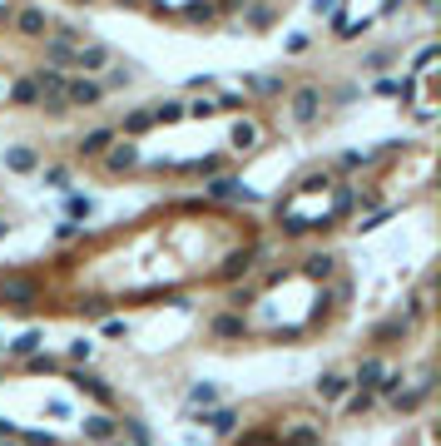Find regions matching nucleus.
<instances>
[{
    "label": "nucleus",
    "instance_id": "nucleus-5",
    "mask_svg": "<svg viewBox=\"0 0 441 446\" xmlns=\"http://www.w3.org/2000/svg\"><path fill=\"white\" fill-rule=\"evenodd\" d=\"M80 149H85V154H105V149H110V129H95L90 139H80Z\"/></svg>",
    "mask_w": 441,
    "mask_h": 446
},
{
    "label": "nucleus",
    "instance_id": "nucleus-3",
    "mask_svg": "<svg viewBox=\"0 0 441 446\" xmlns=\"http://www.w3.org/2000/svg\"><path fill=\"white\" fill-rule=\"evenodd\" d=\"M238 446H308V442H303L298 432H288V437H283V432H273V437H258V442H238Z\"/></svg>",
    "mask_w": 441,
    "mask_h": 446
},
{
    "label": "nucleus",
    "instance_id": "nucleus-4",
    "mask_svg": "<svg viewBox=\"0 0 441 446\" xmlns=\"http://www.w3.org/2000/svg\"><path fill=\"white\" fill-rule=\"evenodd\" d=\"M20 30L25 35H45V15L40 10H20Z\"/></svg>",
    "mask_w": 441,
    "mask_h": 446
},
{
    "label": "nucleus",
    "instance_id": "nucleus-6",
    "mask_svg": "<svg viewBox=\"0 0 441 446\" xmlns=\"http://www.w3.org/2000/svg\"><path fill=\"white\" fill-rule=\"evenodd\" d=\"M30 164H35L30 149H10V169H30Z\"/></svg>",
    "mask_w": 441,
    "mask_h": 446
},
{
    "label": "nucleus",
    "instance_id": "nucleus-7",
    "mask_svg": "<svg viewBox=\"0 0 441 446\" xmlns=\"http://www.w3.org/2000/svg\"><path fill=\"white\" fill-rule=\"evenodd\" d=\"M15 100H20V105H30V100H35V85H30V80H25V85H15Z\"/></svg>",
    "mask_w": 441,
    "mask_h": 446
},
{
    "label": "nucleus",
    "instance_id": "nucleus-1",
    "mask_svg": "<svg viewBox=\"0 0 441 446\" xmlns=\"http://www.w3.org/2000/svg\"><path fill=\"white\" fill-rule=\"evenodd\" d=\"M263 233L248 214L179 204L139 228L90 233L55 258L0 278V308L20 318H114L179 303L204 288H228L253 273Z\"/></svg>",
    "mask_w": 441,
    "mask_h": 446
},
{
    "label": "nucleus",
    "instance_id": "nucleus-2",
    "mask_svg": "<svg viewBox=\"0 0 441 446\" xmlns=\"http://www.w3.org/2000/svg\"><path fill=\"white\" fill-rule=\"evenodd\" d=\"M65 100H75V105H95V100H100V85L75 80V85H65Z\"/></svg>",
    "mask_w": 441,
    "mask_h": 446
}]
</instances>
